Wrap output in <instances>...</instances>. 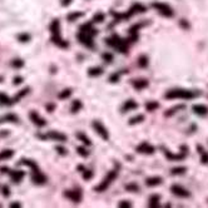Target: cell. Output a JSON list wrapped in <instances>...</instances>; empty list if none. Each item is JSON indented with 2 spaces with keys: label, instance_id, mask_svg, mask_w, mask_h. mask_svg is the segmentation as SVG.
<instances>
[{
  "label": "cell",
  "instance_id": "1",
  "mask_svg": "<svg viewBox=\"0 0 208 208\" xmlns=\"http://www.w3.org/2000/svg\"><path fill=\"white\" fill-rule=\"evenodd\" d=\"M50 33H52V41L58 45L59 48H63V49H67L69 48V43L65 40L61 39L60 37V24H59V20L58 19H54L52 24H50Z\"/></svg>",
  "mask_w": 208,
  "mask_h": 208
},
{
  "label": "cell",
  "instance_id": "2",
  "mask_svg": "<svg viewBox=\"0 0 208 208\" xmlns=\"http://www.w3.org/2000/svg\"><path fill=\"white\" fill-rule=\"evenodd\" d=\"M199 93L192 92V91H186V89H173L165 93V98L167 99H193L198 97Z\"/></svg>",
  "mask_w": 208,
  "mask_h": 208
},
{
  "label": "cell",
  "instance_id": "3",
  "mask_svg": "<svg viewBox=\"0 0 208 208\" xmlns=\"http://www.w3.org/2000/svg\"><path fill=\"white\" fill-rule=\"evenodd\" d=\"M127 39H122L119 35L117 34H113L110 38L105 39V43L110 46H113L114 49H117L118 52H120L123 54H126L128 52V45H127Z\"/></svg>",
  "mask_w": 208,
  "mask_h": 208
},
{
  "label": "cell",
  "instance_id": "4",
  "mask_svg": "<svg viewBox=\"0 0 208 208\" xmlns=\"http://www.w3.org/2000/svg\"><path fill=\"white\" fill-rule=\"evenodd\" d=\"M117 177H118V169L110 171V172L108 173V174H107V177L104 178L103 181L100 182V184L95 187L94 191H97V192H104V191H105L110 184H112V182L114 181V179H115Z\"/></svg>",
  "mask_w": 208,
  "mask_h": 208
},
{
  "label": "cell",
  "instance_id": "5",
  "mask_svg": "<svg viewBox=\"0 0 208 208\" xmlns=\"http://www.w3.org/2000/svg\"><path fill=\"white\" fill-rule=\"evenodd\" d=\"M152 6L161 14V15L165 16V18H172L173 15H174V13H173V9L171 8L169 5L164 4V3H159V1H154L152 3Z\"/></svg>",
  "mask_w": 208,
  "mask_h": 208
},
{
  "label": "cell",
  "instance_id": "6",
  "mask_svg": "<svg viewBox=\"0 0 208 208\" xmlns=\"http://www.w3.org/2000/svg\"><path fill=\"white\" fill-rule=\"evenodd\" d=\"M38 138L40 139H52V141H57V142H67V135L60 133V132H55V130H50L45 134H38Z\"/></svg>",
  "mask_w": 208,
  "mask_h": 208
},
{
  "label": "cell",
  "instance_id": "7",
  "mask_svg": "<svg viewBox=\"0 0 208 208\" xmlns=\"http://www.w3.org/2000/svg\"><path fill=\"white\" fill-rule=\"evenodd\" d=\"M181 149H182V152H181L179 154H173L171 150L165 149V148H163V152H164V156L167 157L168 159H171V161H182V159L186 158L187 153H188V147H186V145H182Z\"/></svg>",
  "mask_w": 208,
  "mask_h": 208
},
{
  "label": "cell",
  "instance_id": "8",
  "mask_svg": "<svg viewBox=\"0 0 208 208\" xmlns=\"http://www.w3.org/2000/svg\"><path fill=\"white\" fill-rule=\"evenodd\" d=\"M93 128H94V130L98 133V135L102 138L103 141H108L109 139V132H108V129L104 127V124L102 123V122H99V120H94L93 122Z\"/></svg>",
  "mask_w": 208,
  "mask_h": 208
},
{
  "label": "cell",
  "instance_id": "9",
  "mask_svg": "<svg viewBox=\"0 0 208 208\" xmlns=\"http://www.w3.org/2000/svg\"><path fill=\"white\" fill-rule=\"evenodd\" d=\"M77 38H78V40H79L80 43H82L83 45H84V46L89 48V49H93V48H94V41H93V37L88 35V34L83 33V31H79V33L77 34Z\"/></svg>",
  "mask_w": 208,
  "mask_h": 208
},
{
  "label": "cell",
  "instance_id": "10",
  "mask_svg": "<svg viewBox=\"0 0 208 208\" xmlns=\"http://www.w3.org/2000/svg\"><path fill=\"white\" fill-rule=\"evenodd\" d=\"M171 192H172L174 196L181 197V198H188V197H191L189 191L186 189V188H183V187L179 186V184H173V186L171 187Z\"/></svg>",
  "mask_w": 208,
  "mask_h": 208
},
{
  "label": "cell",
  "instance_id": "11",
  "mask_svg": "<svg viewBox=\"0 0 208 208\" xmlns=\"http://www.w3.org/2000/svg\"><path fill=\"white\" fill-rule=\"evenodd\" d=\"M135 150L138 152V153H141V154H153L156 152V148L153 147V145H150L149 143L143 142V143H141L135 148Z\"/></svg>",
  "mask_w": 208,
  "mask_h": 208
},
{
  "label": "cell",
  "instance_id": "12",
  "mask_svg": "<svg viewBox=\"0 0 208 208\" xmlns=\"http://www.w3.org/2000/svg\"><path fill=\"white\" fill-rule=\"evenodd\" d=\"M64 196H65L67 198H69V199H70L72 202H74V203L82 202V198H83L82 192H80V191H77V189H74V191H65V192H64Z\"/></svg>",
  "mask_w": 208,
  "mask_h": 208
},
{
  "label": "cell",
  "instance_id": "13",
  "mask_svg": "<svg viewBox=\"0 0 208 208\" xmlns=\"http://www.w3.org/2000/svg\"><path fill=\"white\" fill-rule=\"evenodd\" d=\"M29 118H30V120L35 124L37 127H45L46 126V120L44 119V118H41L37 112H34V110H31L30 114H29Z\"/></svg>",
  "mask_w": 208,
  "mask_h": 208
},
{
  "label": "cell",
  "instance_id": "14",
  "mask_svg": "<svg viewBox=\"0 0 208 208\" xmlns=\"http://www.w3.org/2000/svg\"><path fill=\"white\" fill-rule=\"evenodd\" d=\"M79 31L85 33V34H88V35H91V37H93V38L97 35V34H98V30L93 28V22H89V23L83 24V25L79 28Z\"/></svg>",
  "mask_w": 208,
  "mask_h": 208
},
{
  "label": "cell",
  "instance_id": "15",
  "mask_svg": "<svg viewBox=\"0 0 208 208\" xmlns=\"http://www.w3.org/2000/svg\"><path fill=\"white\" fill-rule=\"evenodd\" d=\"M31 181H33V183L41 186V184H45L48 179H46V176L44 174V173H41L39 171L37 173H31Z\"/></svg>",
  "mask_w": 208,
  "mask_h": 208
},
{
  "label": "cell",
  "instance_id": "16",
  "mask_svg": "<svg viewBox=\"0 0 208 208\" xmlns=\"http://www.w3.org/2000/svg\"><path fill=\"white\" fill-rule=\"evenodd\" d=\"M8 174L10 176V179L13 183H20L22 179L25 177V172L24 171H9Z\"/></svg>",
  "mask_w": 208,
  "mask_h": 208
},
{
  "label": "cell",
  "instance_id": "17",
  "mask_svg": "<svg viewBox=\"0 0 208 208\" xmlns=\"http://www.w3.org/2000/svg\"><path fill=\"white\" fill-rule=\"evenodd\" d=\"M18 164H20V165H26V167L31 168L33 173H37V172H39V171H40V169H39V167H38V164H37V162L31 161V159L23 158V159H20V162H19Z\"/></svg>",
  "mask_w": 208,
  "mask_h": 208
},
{
  "label": "cell",
  "instance_id": "18",
  "mask_svg": "<svg viewBox=\"0 0 208 208\" xmlns=\"http://www.w3.org/2000/svg\"><path fill=\"white\" fill-rule=\"evenodd\" d=\"M138 108V103L134 102L133 99H129L127 102H124V104L122 105V112L123 113H127V112H130V110H134Z\"/></svg>",
  "mask_w": 208,
  "mask_h": 208
},
{
  "label": "cell",
  "instance_id": "19",
  "mask_svg": "<svg viewBox=\"0 0 208 208\" xmlns=\"http://www.w3.org/2000/svg\"><path fill=\"white\" fill-rule=\"evenodd\" d=\"M163 182V178L159 177V176H154V177H148L145 179V184L148 187H156V186H159L162 184Z\"/></svg>",
  "mask_w": 208,
  "mask_h": 208
},
{
  "label": "cell",
  "instance_id": "20",
  "mask_svg": "<svg viewBox=\"0 0 208 208\" xmlns=\"http://www.w3.org/2000/svg\"><path fill=\"white\" fill-rule=\"evenodd\" d=\"M132 85H133L137 91H142V89L147 88L149 85V82L147 79H137V80H132Z\"/></svg>",
  "mask_w": 208,
  "mask_h": 208
},
{
  "label": "cell",
  "instance_id": "21",
  "mask_svg": "<svg viewBox=\"0 0 208 208\" xmlns=\"http://www.w3.org/2000/svg\"><path fill=\"white\" fill-rule=\"evenodd\" d=\"M193 112L198 115H206L208 114V108L204 105V104H195V105L192 107Z\"/></svg>",
  "mask_w": 208,
  "mask_h": 208
},
{
  "label": "cell",
  "instance_id": "22",
  "mask_svg": "<svg viewBox=\"0 0 208 208\" xmlns=\"http://www.w3.org/2000/svg\"><path fill=\"white\" fill-rule=\"evenodd\" d=\"M6 122H9V123H18L19 122V118L15 114L9 113V114H6V115L0 118V123H6Z\"/></svg>",
  "mask_w": 208,
  "mask_h": 208
},
{
  "label": "cell",
  "instance_id": "23",
  "mask_svg": "<svg viewBox=\"0 0 208 208\" xmlns=\"http://www.w3.org/2000/svg\"><path fill=\"white\" fill-rule=\"evenodd\" d=\"M103 73H104V70L100 67H92V68H89V70H88L89 77H100Z\"/></svg>",
  "mask_w": 208,
  "mask_h": 208
},
{
  "label": "cell",
  "instance_id": "24",
  "mask_svg": "<svg viewBox=\"0 0 208 208\" xmlns=\"http://www.w3.org/2000/svg\"><path fill=\"white\" fill-rule=\"evenodd\" d=\"M29 92H30V88H29V87H26V88L22 89V91L18 92V94H16V95L13 98V102H14V103H18V102H19L20 99H22V98H24V97H25L28 93H29Z\"/></svg>",
  "mask_w": 208,
  "mask_h": 208
},
{
  "label": "cell",
  "instance_id": "25",
  "mask_svg": "<svg viewBox=\"0 0 208 208\" xmlns=\"http://www.w3.org/2000/svg\"><path fill=\"white\" fill-rule=\"evenodd\" d=\"M197 149L199 150V154H201V162L203 164H208V153L203 149L202 145H197Z\"/></svg>",
  "mask_w": 208,
  "mask_h": 208
},
{
  "label": "cell",
  "instance_id": "26",
  "mask_svg": "<svg viewBox=\"0 0 208 208\" xmlns=\"http://www.w3.org/2000/svg\"><path fill=\"white\" fill-rule=\"evenodd\" d=\"M75 135H77V138H78V139H79L83 144H85V145H92V141L89 139V138H88L84 133H83V132H78V133L75 134Z\"/></svg>",
  "mask_w": 208,
  "mask_h": 208
},
{
  "label": "cell",
  "instance_id": "27",
  "mask_svg": "<svg viewBox=\"0 0 208 208\" xmlns=\"http://www.w3.org/2000/svg\"><path fill=\"white\" fill-rule=\"evenodd\" d=\"M159 201H161V196L159 195H152L149 197V201H148V206L149 207H158L159 206Z\"/></svg>",
  "mask_w": 208,
  "mask_h": 208
},
{
  "label": "cell",
  "instance_id": "28",
  "mask_svg": "<svg viewBox=\"0 0 208 208\" xmlns=\"http://www.w3.org/2000/svg\"><path fill=\"white\" fill-rule=\"evenodd\" d=\"M0 104H1V105H13L14 102L6 94L0 93Z\"/></svg>",
  "mask_w": 208,
  "mask_h": 208
},
{
  "label": "cell",
  "instance_id": "29",
  "mask_svg": "<svg viewBox=\"0 0 208 208\" xmlns=\"http://www.w3.org/2000/svg\"><path fill=\"white\" fill-rule=\"evenodd\" d=\"M14 156L13 149H5L0 152V161H5V159H10Z\"/></svg>",
  "mask_w": 208,
  "mask_h": 208
},
{
  "label": "cell",
  "instance_id": "30",
  "mask_svg": "<svg viewBox=\"0 0 208 208\" xmlns=\"http://www.w3.org/2000/svg\"><path fill=\"white\" fill-rule=\"evenodd\" d=\"M82 108H83V103L79 99H75L72 102V108H70L72 113H78Z\"/></svg>",
  "mask_w": 208,
  "mask_h": 208
},
{
  "label": "cell",
  "instance_id": "31",
  "mask_svg": "<svg viewBox=\"0 0 208 208\" xmlns=\"http://www.w3.org/2000/svg\"><path fill=\"white\" fill-rule=\"evenodd\" d=\"M144 120V115L143 114H138L133 118H130L129 119V124L130 126H134V124H138V123H142Z\"/></svg>",
  "mask_w": 208,
  "mask_h": 208
},
{
  "label": "cell",
  "instance_id": "32",
  "mask_svg": "<svg viewBox=\"0 0 208 208\" xmlns=\"http://www.w3.org/2000/svg\"><path fill=\"white\" fill-rule=\"evenodd\" d=\"M157 108H159V103L157 102H147L145 103V109L148 110V112H153V110H156Z\"/></svg>",
  "mask_w": 208,
  "mask_h": 208
},
{
  "label": "cell",
  "instance_id": "33",
  "mask_svg": "<svg viewBox=\"0 0 208 208\" xmlns=\"http://www.w3.org/2000/svg\"><path fill=\"white\" fill-rule=\"evenodd\" d=\"M83 15H84V13H82V11H77V13H70L69 15L67 16V19L69 20V22H74V20H77L79 18H82Z\"/></svg>",
  "mask_w": 208,
  "mask_h": 208
},
{
  "label": "cell",
  "instance_id": "34",
  "mask_svg": "<svg viewBox=\"0 0 208 208\" xmlns=\"http://www.w3.org/2000/svg\"><path fill=\"white\" fill-rule=\"evenodd\" d=\"M70 95H72V89H70V88H67V89L61 91V92L58 94V98H59V99H67V98H69Z\"/></svg>",
  "mask_w": 208,
  "mask_h": 208
},
{
  "label": "cell",
  "instance_id": "35",
  "mask_svg": "<svg viewBox=\"0 0 208 208\" xmlns=\"http://www.w3.org/2000/svg\"><path fill=\"white\" fill-rule=\"evenodd\" d=\"M30 39H31V37H30V34H28V33H22L18 35V40L20 43H28V41H30Z\"/></svg>",
  "mask_w": 208,
  "mask_h": 208
},
{
  "label": "cell",
  "instance_id": "36",
  "mask_svg": "<svg viewBox=\"0 0 208 208\" xmlns=\"http://www.w3.org/2000/svg\"><path fill=\"white\" fill-rule=\"evenodd\" d=\"M138 65H139L141 68H145L148 65V58L147 55H141L139 58H138Z\"/></svg>",
  "mask_w": 208,
  "mask_h": 208
},
{
  "label": "cell",
  "instance_id": "37",
  "mask_svg": "<svg viewBox=\"0 0 208 208\" xmlns=\"http://www.w3.org/2000/svg\"><path fill=\"white\" fill-rule=\"evenodd\" d=\"M187 172V168L186 167H176L172 169V174L173 176H181V174H184Z\"/></svg>",
  "mask_w": 208,
  "mask_h": 208
},
{
  "label": "cell",
  "instance_id": "38",
  "mask_svg": "<svg viewBox=\"0 0 208 208\" xmlns=\"http://www.w3.org/2000/svg\"><path fill=\"white\" fill-rule=\"evenodd\" d=\"M24 60L23 59H14L11 61V67L13 68H16V69H20V68H23L24 67Z\"/></svg>",
  "mask_w": 208,
  "mask_h": 208
},
{
  "label": "cell",
  "instance_id": "39",
  "mask_svg": "<svg viewBox=\"0 0 208 208\" xmlns=\"http://www.w3.org/2000/svg\"><path fill=\"white\" fill-rule=\"evenodd\" d=\"M120 75H122V72H115V73H113V74L109 77V82H110V83H118V82H119V79H120Z\"/></svg>",
  "mask_w": 208,
  "mask_h": 208
},
{
  "label": "cell",
  "instance_id": "40",
  "mask_svg": "<svg viewBox=\"0 0 208 208\" xmlns=\"http://www.w3.org/2000/svg\"><path fill=\"white\" fill-rule=\"evenodd\" d=\"M104 18H105V15H104L103 13H97L93 18V23H103Z\"/></svg>",
  "mask_w": 208,
  "mask_h": 208
},
{
  "label": "cell",
  "instance_id": "41",
  "mask_svg": "<svg viewBox=\"0 0 208 208\" xmlns=\"http://www.w3.org/2000/svg\"><path fill=\"white\" fill-rule=\"evenodd\" d=\"M94 176V173L91 171V169H84L83 171V179H85V181H89V179H92Z\"/></svg>",
  "mask_w": 208,
  "mask_h": 208
},
{
  "label": "cell",
  "instance_id": "42",
  "mask_svg": "<svg viewBox=\"0 0 208 208\" xmlns=\"http://www.w3.org/2000/svg\"><path fill=\"white\" fill-rule=\"evenodd\" d=\"M102 58H103L104 61H107V63H112V61H113V54L109 53V52L103 53L102 54Z\"/></svg>",
  "mask_w": 208,
  "mask_h": 208
},
{
  "label": "cell",
  "instance_id": "43",
  "mask_svg": "<svg viewBox=\"0 0 208 208\" xmlns=\"http://www.w3.org/2000/svg\"><path fill=\"white\" fill-rule=\"evenodd\" d=\"M126 189L129 192H138L139 191V187H138L135 183H129V184H126Z\"/></svg>",
  "mask_w": 208,
  "mask_h": 208
},
{
  "label": "cell",
  "instance_id": "44",
  "mask_svg": "<svg viewBox=\"0 0 208 208\" xmlns=\"http://www.w3.org/2000/svg\"><path fill=\"white\" fill-rule=\"evenodd\" d=\"M77 152H78V154H79V156L84 157V158L89 156V152H88V149H87V148H84V147H77Z\"/></svg>",
  "mask_w": 208,
  "mask_h": 208
},
{
  "label": "cell",
  "instance_id": "45",
  "mask_svg": "<svg viewBox=\"0 0 208 208\" xmlns=\"http://www.w3.org/2000/svg\"><path fill=\"white\" fill-rule=\"evenodd\" d=\"M55 150H57L60 156H67L68 154V149L61 147V145H57V147H55Z\"/></svg>",
  "mask_w": 208,
  "mask_h": 208
},
{
  "label": "cell",
  "instance_id": "46",
  "mask_svg": "<svg viewBox=\"0 0 208 208\" xmlns=\"http://www.w3.org/2000/svg\"><path fill=\"white\" fill-rule=\"evenodd\" d=\"M184 108H186L184 105H177V107H174V108H172L168 113H165V115H168V117H169V115H172V114H174V113H176V110L178 112L179 109H184Z\"/></svg>",
  "mask_w": 208,
  "mask_h": 208
},
{
  "label": "cell",
  "instance_id": "47",
  "mask_svg": "<svg viewBox=\"0 0 208 208\" xmlns=\"http://www.w3.org/2000/svg\"><path fill=\"white\" fill-rule=\"evenodd\" d=\"M23 77H19V75H18V77H15V78H14L13 79V84L14 85H19V84H22V83H23Z\"/></svg>",
  "mask_w": 208,
  "mask_h": 208
},
{
  "label": "cell",
  "instance_id": "48",
  "mask_svg": "<svg viewBox=\"0 0 208 208\" xmlns=\"http://www.w3.org/2000/svg\"><path fill=\"white\" fill-rule=\"evenodd\" d=\"M3 196L4 197H9L10 196V189L8 186H3Z\"/></svg>",
  "mask_w": 208,
  "mask_h": 208
},
{
  "label": "cell",
  "instance_id": "49",
  "mask_svg": "<svg viewBox=\"0 0 208 208\" xmlns=\"http://www.w3.org/2000/svg\"><path fill=\"white\" fill-rule=\"evenodd\" d=\"M118 206L119 207H132V203L128 202V201H122V202L118 203Z\"/></svg>",
  "mask_w": 208,
  "mask_h": 208
},
{
  "label": "cell",
  "instance_id": "50",
  "mask_svg": "<svg viewBox=\"0 0 208 208\" xmlns=\"http://www.w3.org/2000/svg\"><path fill=\"white\" fill-rule=\"evenodd\" d=\"M9 171H10L9 167H0V172L1 173H9Z\"/></svg>",
  "mask_w": 208,
  "mask_h": 208
},
{
  "label": "cell",
  "instance_id": "51",
  "mask_svg": "<svg viewBox=\"0 0 208 208\" xmlns=\"http://www.w3.org/2000/svg\"><path fill=\"white\" fill-rule=\"evenodd\" d=\"M72 1H73V0H61V5H63V6H68Z\"/></svg>",
  "mask_w": 208,
  "mask_h": 208
},
{
  "label": "cell",
  "instance_id": "52",
  "mask_svg": "<svg viewBox=\"0 0 208 208\" xmlns=\"http://www.w3.org/2000/svg\"><path fill=\"white\" fill-rule=\"evenodd\" d=\"M9 135V130H0V137H6Z\"/></svg>",
  "mask_w": 208,
  "mask_h": 208
},
{
  "label": "cell",
  "instance_id": "53",
  "mask_svg": "<svg viewBox=\"0 0 208 208\" xmlns=\"http://www.w3.org/2000/svg\"><path fill=\"white\" fill-rule=\"evenodd\" d=\"M54 108H55V105H54V104H48V105H46V109L49 110V112H53V110H54Z\"/></svg>",
  "mask_w": 208,
  "mask_h": 208
},
{
  "label": "cell",
  "instance_id": "54",
  "mask_svg": "<svg viewBox=\"0 0 208 208\" xmlns=\"http://www.w3.org/2000/svg\"><path fill=\"white\" fill-rule=\"evenodd\" d=\"M10 207H11V208H15V207H22V204H20L19 202H16V203H11V204H10Z\"/></svg>",
  "mask_w": 208,
  "mask_h": 208
},
{
  "label": "cell",
  "instance_id": "55",
  "mask_svg": "<svg viewBox=\"0 0 208 208\" xmlns=\"http://www.w3.org/2000/svg\"><path fill=\"white\" fill-rule=\"evenodd\" d=\"M3 82V77H0V83H1Z\"/></svg>",
  "mask_w": 208,
  "mask_h": 208
}]
</instances>
